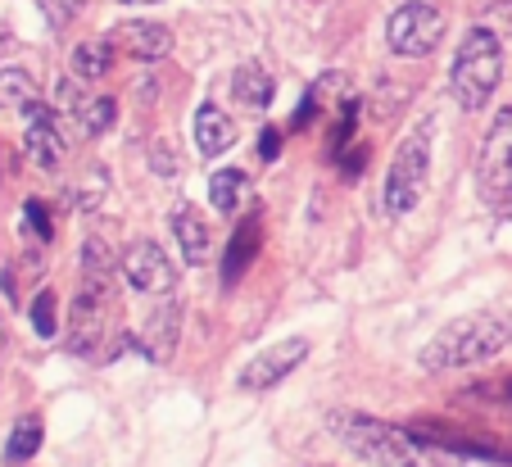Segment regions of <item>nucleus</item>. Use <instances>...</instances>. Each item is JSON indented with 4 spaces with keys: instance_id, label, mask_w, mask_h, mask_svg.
<instances>
[{
    "instance_id": "f257e3e1",
    "label": "nucleus",
    "mask_w": 512,
    "mask_h": 467,
    "mask_svg": "<svg viewBox=\"0 0 512 467\" xmlns=\"http://www.w3.org/2000/svg\"><path fill=\"white\" fill-rule=\"evenodd\" d=\"M508 345H512V309H481L435 331L422 350V368L426 372L481 368V363L499 359Z\"/></svg>"
},
{
    "instance_id": "f03ea898",
    "label": "nucleus",
    "mask_w": 512,
    "mask_h": 467,
    "mask_svg": "<svg viewBox=\"0 0 512 467\" xmlns=\"http://www.w3.org/2000/svg\"><path fill=\"white\" fill-rule=\"evenodd\" d=\"M327 431L349 449V454L368 458L381 467H440V449L422 445L408 427L368 418V413H331Z\"/></svg>"
},
{
    "instance_id": "7ed1b4c3",
    "label": "nucleus",
    "mask_w": 512,
    "mask_h": 467,
    "mask_svg": "<svg viewBox=\"0 0 512 467\" xmlns=\"http://www.w3.org/2000/svg\"><path fill=\"white\" fill-rule=\"evenodd\" d=\"M503 78V46H499V32L494 28H472L463 37L454 55V69H449V87H454L458 109L476 114V109L490 105V96L499 91Z\"/></svg>"
},
{
    "instance_id": "20e7f679",
    "label": "nucleus",
    "mask_w": 512,
    "mask_h": 467,
    "mask_svg": "<svg viewBox=\"0 0 512 467\" xmlns=\"http://www.w3.org/2000/svg\"><path fill=\"white\" fill-rule=\"evenodd\" d=\"M431 132H435V118H422V123L399 141L395 159H390V173H386V214L390 218L413 214L426 182H431Z\"/></svg>"
},
{
    "instance_id": "39448f33",
    "label": "nucleus",
    "mask_w": 512,
    "mask_h": 467,
    "mask_svg": "<svg viewBox=\"0 0 512 467\" xmlns=\"http://www.w3.org/2000/svg\"><path fill=\"white\" fill-rule=\"evenodd\" d=\"M440 37H445V10L431 5V0H408L386 23V46L395 50L399 59L431 55V50L440 46Z\"/></svg>"
},
{
    "instance_id": "423d86ee",
    "label": "nucleus",
    "mask_w": 512,
    "mask_h": 467,
    "mask_svg": "<svg viewBox=\"0 0 512 467\" xmlns=\"http://www.w3.org/2000/svg\"><path fill=\"white\" fill-rule=\"evenodd\" d=\"M55 114H59V123L68 127V137H73V132H78V137H105L118 105H114V96L87 91L82 78H64L55 87Z\"/></svg>"
},
{
    "instance_id": "0eeeda50",
    "label": "nucleus",
    "mask_w": 512,
    "mask_h": 467,
    "mask_svg": "<svg viewBox=\"0 0 512 467\" xmlns=\"http://www.w3.org/2000/svg\"><path fill=\"white\" fill-rule=\"evenodd\" d=\"M481 195L490 200L494 209H503L512 191V105H503L494 114L490 132H485V146H481Z\"/></svg>"
},
{
    "instance_id": "6e6552de",
    "label": "nucleus",
    "mask_w": 512,
    "mask_h": 467,
    "mask_svg": "<svg viewBox=\"0 0 512 467\" xmlns=\"http://www.w3.org/2000/svg\"><path fill=\"white\" fill-rule=\"evenodd\" d=\"M23 155L41 168V173H59L68 155V127L59 123L55 105H28L23 109Z\"/></svg>"
},
{
    "instance_id": "1a4fd4ad",
    "label": "nucleus",
    "mask_w": 512,
    "mask_h": 467,
    "mask_svg": "<svg viewBox=\"0 0 512 467\" xmlns=\"http://www.w3.org/2000/svg\"><path fill=\"white\" fill-rule=\"evenodd\" d=\"M304 359H309V341H304V336H290V341H277V345H268V350L254 354L236 381H241V390H272L300 368Z\"/></svg>"
},
{
    "instance_id": "9d476101",
    "label": "nucleus",
    "mask_w": 512,
    "mask_h": 467,
    "mask_svg": "<svg viewBox=\"0 0 512 467\" xmlns=\"http://www.w3.org/2000/svg\"><path fill=\"white\" fill-rule=\"evenodd\" d=\"M123 277L141 295H168L177 286V268L155 241H132L123 254Z\"/></svg>"
},
{
    "instance_id": "9b49d317",
    "label": "nucleus",
    "mask_w": 512,
    "mask_h": 467,
    "mask_svg": "<svg viewBox=\"0 0 512 467\" xmlns=\"http://www.w3.org/2000/svg\"><path fill=\"white\" fill-rule=\"evenodd\" d=\"M417 440L431 449H440V454H463V458H485V463H512V454H503L499 445H490V440L472 436V431H458L449 427V422H435V418H417L413 427Z\"/></svg>"
},
{
    "instance_id": "f8f14e48",
    "label": "nucleus",
    "mask_w": 512,
    "mask_h": 467,
    "mask_svg": "<svg viewBox=\"0 0 512 467\" xmlns=\"http://www.w3.org/2000/svg\"><path fill=\"white\" fill-rule=\"evenodd\" d=\"M109 41H114L118 55L136 59V64H159V59H168V50H173V32H168L164 23H145V19L118 23V28L109 32Z\"/></svg>"
},
{
    "instance_id": "ddd939ff",
    "label": "nucleus",
    "mask_w": 512,
    "mask_h": 467,
    "mask_svg": "<svg viewBox=\"0 0 512 467\" xmlns=\"http://www.w3.org/2000/svg\"><path fill=\"white\" fill-rule=\"evenodd\" d=\"M168 232H173V241H177V250H182V259L186 263H209L213 259V232H209V223L200 218V209L195 205H177L173 214H168Z\"/></svg>"
},
{
    "instance_id": "4468645a",
    "label": "nucleus",
    "mask_w": 512,
    "mask_h": 467,
    "mask_svg": "<svg viewBox=\"0 0 512 467\" xmlns=\"http://www.w3.org/2000/svg\"><path fill=\"white\" fill-rule=\"evenodd\" d=\"M177 331H182V304L164 300L150 318H145V336L136 341V350L150 354L155 363H164L168 354H173V345H177Z\"/></svg>"
},
{
    "instance_id": "2eb2a0df",
    "label": "nucleus",
    "mask_w": 512,
    "mask_h": 467,
    "mask_svg": "<svg viewBox=\"0 0 512 467\" xmlns=\"http://www.w3.org/2000/svg\"><path fill=\"white\" fill-rule=\"evenodd\" d=\"M195 146H200V155L218 159L227 155V150L236 146V123L227 109H218L213 100H204L200 109H195Z\"/></svg>"
},
{
    "instance_id": "dca6fc26",
    "label": "nucleus",
    "mask_w": 512,
    "mask_h": 467,
    "mask_svg": "<svg viewBox=\"0 0 512 467\" xmlns=\"http://www.w3.org/2000/svg\"><path fill=\"white\" fill-rule=\"evenodd\" d=\"M259 241H263L259 218H245L232 232V241H227V250H223V282L227 286H236L245 277V268H250L254 254H259Z\"/></svg>"
},
{
    "instance_id": "f3484780",
    "label": "nucleus",
    "mask_w": 512,
    "mask_h": 467,
    "mask_svg": "<svg viewBox=\"0 0 512 467\" xmlns=\"http://www.w3.org/2000/svg\"><path fill=\"white\" fill-rule=\"evenodd\" d=\"M272 91H277V87H272V73L263 69L259 59H245L241 69L232 73V96L241 100L245 109H268L272 105Z\"/></svg>"
},
{
    "instance_id": "a211bd4d",
    "label": "nucleus",
    "mask_w": 512,
    "mask_h": 467,
    "mask_svg": "<svg viewBox=\"0 0 512 467\" xmlns=\"http://www.w3.org/2000/svg\"><path fill=\"white\" fill-rule=\"evenodd\" d=\"M345 96H354V91H349V78H345V73H327V78H318V82L309 87V96H304L300 114L290 118V132H304V127L318 118L322 105H331V100H345Z\"/></svg>"
},
{
    "instance_id": "6ab92c4d",
    "label": "nucleus",
    "mask_w": 512,
    "mask_h": 467,
    "mask_svg": "<svg viewBox=\"0 0 512 467\" xmlns=\"http://www.w3.org/2000/svg\"><path fill=\"white\" fill-rule=\"evenodd\" d=\"M250 191H254V182H250L245 168H218L213 182H209V200H213L218 214H236V209L250 200Z\"/></svg>"
},
{
    "instance_id": "aec40b11",
    "label": "nucleus",
    "mask_w": 512,
    "mask_h": 467,
    "mask_svg": "<svg viewBox=\"0 0 512 467\" xmlns=\"http://www.w3.org/2000/svg\"><path fill=\"white\" fill-rule=\"evenodd\" d=\"M114 69V41L109 37H91L82 46H73V78L82 82H100Z\"/></svg>"
},
{
    "instance_id": "412c9836",
    "label": "nucleus",
    "mask_w": 512,
    "mask_h": 467,
    "mask_svg": "<svg viewBox=\"0 0 512 467\" xmlns=\"http://www.w3.org/2000/svg\"><path fill=\"white\" fill-rule=\"evenodd\" d=\"M41 440H46L41 418H37V413H23V418L14 422L10 440H5V463H10V467L32 463V458H37V449H41Z\"/></svg>"
},
{
    "instance_id": "4be33fe9",
    "label": "nucleus",
    "mask_w": 512,
    "mask_h": 467,
    "mask_svg": "<svg viewBox=\"0 0 512 467\" xmlns=\"http://www.w3.org/2000/svg\"><path fill=\"white\" fill-rule=\"evenodd\" d=\"M28 105H37V82L23 69H0V109L5 114H23Z\"/></svg>"
},
{
    "instance_id": "5701e85b",
    "label": "nucleus",
    "mask_w": 512,
    "mask_h": 467,
    "mask_svg": "<svg viewBox=\"0 0 512 467\" xmlns=\"http://www.w3.org/2000/svg\"><path fill=\"white\" fill-rule=\"evenodd\" d=\"M354 127H358V96H345V100H340L336 127H331V159H340L349 150V141H354Z\"/></svg>"
},
{
    "instance_id": "b1692460",
    "label": "nucleus",
    "mask_w": 512,
    "mask_h": 467,
    "mask_svg": "<svg viewBox=\"0 0 512 467\" xmlns=\"http://www.w3.org/2000/svg\"><path fill=\"white\" fill-rule=\"evenodd\" d=\"M59 304H55V291H41L37 300H32V309H28V318H32V331L37 336H55L59 331Z\"/></svg>"
},
{
    "instance_id": "393cba45",
    "label": "nucleus",
    "mask_w": 512,
    "mask_h": 467,
    "mask_svg": "<svg viewBox=\"0 0 512 467\" xmlns=\"http://www.w3.org/2000/svg\"><path fill=\"white\" fill-rule=\"evenodd\" d=\"M105 205V177H91L87 186H73L68 191V209H82V214H91V209H100Z\"/></svg>"
},
{
    "instance_id": "a878e982",
    "label": "nucleus",
    "mask_w": 512,
    "mask_h": 467,
    "mask_svg": "<svg viewBox=\"0 0 512 467\" xmlns=\"http://www.w3.org/2000/svg\"><path fill=\"white\" fill-rule=\"evenodd\" d=\"M37 5H41V14H46L50 28H68V23L87 10V0H37Z\"/></svg>"
},
{
    "instance_id": "bb28decb",
    "label": "nucleus",
    "mask_w": 512,
    "mask_h": 467,
    "mask_svg": "<svg viewBox=\"0 0 512 467\" xmlns=\"http://www.w3.org/2000/svg\"><path fill=\"white\" fill-rule=\"evenodd\" d=\"M23 223H28L32 232H37V241H41V245H46L50 236H55V223H50L46 200H28V205H23Z\"/></svg>"
},
{
    "instance_id": "cd10ccee",
    "label": "nucleus",
    "mask_w": 512,
    "mask_h": 467,
    "mask_svg": "<svg viewBox=\"0 0 512 467\" xmlns=\"http://www.w3.org/2000/svg\"><path fill=\"white\" fill-rule=\"evenodd\" d=\"M336 164H340V173H345V177H358V173H363V164H368V146H349Z\"/></svg>"
},
{
    "instance_id": "c85d7f7f",
    "label": "nucleus",
    "mask_w": 512,
    "mask_h": 467,
    "mask_svg": "<svg viewBox=\"0 0 512 467\" xmlns=\"http://www.w3.org/2000/svg\"><path fill=\"white\" fill-rule=\"evenodd\" d=\"M259 155H263V164H272L281 155V127H263L259 132Z\"/></svg>"
},
{
    "instance_id": "c756f323",
    "label": "nucleus",
    "mask_w": 512,
    "mask_h": 467,
    "mask_svg": "<svg viewBox=\"0 0 512 467\" xmlns=\"http://www.w3.org/2000/svg\"><path fill=\"white\" fill-rule=\"evenodd\" d=\"M490 19H499L503 28L512 32V5H494V10H490Z\"/></svg>"
},
{
    "instance_id": "7c9ffc66",
    "label": "nucleus",
    "mask_w": 512,
    "mask_h": 467,
    "mask_svg": "<svg viewBox=\"0 0 512 467\" xmlns=\"http://www.w3.org/2000/svg\"><path fill=\"white\" fill-rule=\"evenodd\" d=\"M503 214H512V191H508V200H503Z\"/></svg>"
},
{
    "instance_id": "2f4dec72",
    "label": "nucleus",
    "mask_w": 512,
    "mask_h": 467,
    "mask_svg": "<svg viewBox=\"0 0 512 467\" xmlns=\"http://www.w3.org/2000/svg\"><path fill=\"white\" fill-rule=\"evenodd\" d=\"M127 5H159V0H127Z\"/></svg>"
},
{
    "instance_id": "473e14b6",
    "label": "nucleus",
    "mask_w": 512,
    "mask_h": 467,
    "mask_svg": "<svg viewBox=\"0 0 512 467\" xmlns=\"http://www.w3.org/2000/svg\"><path fill=\"white\" fill-rule=\"evenodd\" d=\"M0 350H5V318H0Z\"/></svg>"
}]
</instances>
